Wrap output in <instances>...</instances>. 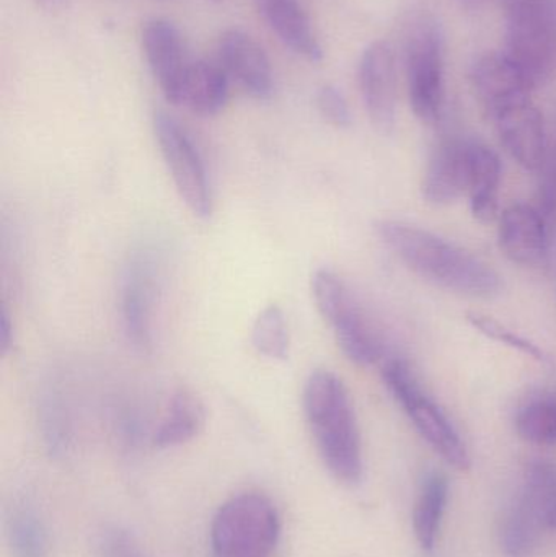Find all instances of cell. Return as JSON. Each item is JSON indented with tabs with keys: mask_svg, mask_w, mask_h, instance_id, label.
<instances>
[{
	"mask_svg": "<svg viewBox=\"0 0 556 557\" xmlns=\"http://www.w3.org/2000/svg\"><path fill=\"white\" fill-rule=\"evenodd\" d=\"M375 234L411 273L437 287L479 298L502 292L503 278L492 264L427 228L381 221L375 224Z\"/></svg>",
	"mask_w": 556,
	"mask_h": 557,
	"instance_id": "obj_1",
	"label": "cell"
},
{
	"mask_svg": "<svg viewBox=\"0 0 556 557\" xmlns=\"http://www.w3.org/2000/svg\"><path fill=\"white\" fill-rule=\"evenodd\" d=\"M302 408L326 470L345 486H358L365 476L361 432L343 380L330 370H313L304 383Z\"/></svg>",
	"mask_w": 556,
	"mask_h": 557,
	"instance_id": "obj_2",
	"label": "cell"
},
{
	"mask_svg": "<svg viewBox=\"0 0 556 557\" xmlns=\"http://www.w3.org/2000/svg\"><path fill=\"white\" fill-rule=\"evenodd\" d=\"M280 535L276 506L263 494H238L212 519V557H271Z\"/></svg>",
	"mask_w": 556,
	"mask_h": 557,
	"instance_id": "obj_3",
	"label": "cell"
},
{
	"mask_svg": "<svg viewBox=\"0 0 556 557\" xmlns=\"http://www.w3.org/2000/svg\"><path fill=\"white\" fill-rule=\"evenodd\" d=\"M382 380L431 448L456 470H469L472 461L462 437L443 408L424 392L408 362L388 360L382 367Z\"/></svg>",
	"mask_w": 556,
	"mask_h": 557,
	"instance_id": "obj_4",
	"label": "cell"
},
{
	"mask_svg": "<svg viewBox=\"0 0 556 557\" xmlns=\"http://www.w3.org/2000/svg\"><path fill=\"white\" fill-rule=\"evenodd\" d=\"M312 297L349 362L371 367L382 359L384 349L378 333L351 288L335 271L322 268L313 273Z\"/></svg>",
	"mask_w": 556,
	"mask_h": 557,
	"instance_id": "obj_5",
	"label": "cell"
},
{
	"mask_svg": "<svg viewBox=\"0 0 556 557\" xmlns=\"http://www.w3.org/2000/svg\"><path fill=\"white\" fill-rule=\"evenodd\" d=\"M408 98L415 116L436 126L444 113V38L441 26L421 16L408 29L405 42Z\"/></svg>",
	"mask_w": 556,
	"mask_h": 557,
	"instance_id": "obj_6",
	"label": "cell"
},
{
	"mask_svg": "<svg viewBox=\"0 0 556 557\" xmlns=\"http://www.w3.org/2000/svg\"><path fill=\"white\" fill-rule=\"evenodd\" d=\"M505 54L521 69L531 87L548 81L556 67V20L547 0H511Z\"/></svg>",
	"mask_w": 556,
	"mask_h": 557,
	"instance_id": "obj_7",
	"label": "cell"
},
{
	"mask_svg": "<svg viewBox=\"0 0 556 557\" xmlns=\"http://www.w3.org/2000/svg\"><path fill=\"white\" fill-rule=\"evenodd\" d=\"M153 134L173 185L186 209L199 221L214 212V195L205 159L188 131L165 111H156Z\"/></svg>",
	"mask_w": 556,
	"mask_h": 557,
	"instance_id": "obj_8",
	"label": "cell"
},
{
	"mask_svg": "<svg viewBox=\"0 0 556 557\" xmlns=\"http://www.w3.org/2000/svg\"><path fill=\"white\" fill-rule=\"evenodd\" d=\"M556 509V463L538 461L526 470L518 496L506 510L499 529L508 557H528Z\"/></svg>",
	"mask_w": 556,
	"mask_h": 557,
	"instance_id": "obj_9",
	"label": "cell"
},
{
	"mask_svg": "<svg viewBox=\"0 0 556 557\" xmlns=\"http://www.w3.org/2000/svg\"><path fill=\"white\" fill-rule=\"evenodd\" d=\"M156 251L143 247L134 250L124 264L120 282V318L127 343L150 352L153 347V314L160 281Z\"/></svg>",
	"mask_w": 556,
	"mask_h": 557,
	"instance_id": "obj_10",
	"label": "cell"
},
{
	"mask_svg": "<svg viewBox=\"0 0 556 557\" xmlns=\"http://www.w3.org/2000/svg\"><path fill=\"white\" fill-rule=\"evenodd\" d=\"M486 114L495 124L499 143L519 166L535 172L544 165L547 131L544 116L532 103L531 95L512 98Z\"/></svg>",
	"mask_w": 556,
	"mask_h": 557,
	"instance_id": "obj_11",
	"label": "cell"
},
{
	"mask_svg": "<svg viewBox=\"0 0 556 557\" xmlns=\"http://www.w3.org/2000/svg\"><path fill=\"white\" fill-rule=\"evenodd\" d=\"M358 84L362 103L372 126L391 134L397 123V62L387 41L371 42L358 65Z\"/></svg>",
	"mask_w": 556,
	"mask_h": 557,
	"instance_id": "obj_12",
	"label": "cell"
},
{
	"mask_svg": "<svg viewBox=\"0 0 556 557\" xmlns=\"http://www.w3.org/2000/svg\"><path fill=\"white\" fill-rule=\"evenodd\" d=\"M218 62L231 81L257 101L274 95V74L264 49L238 28L225 29L218 42Z\"/></svg>",
	"mask_w": 556,
	"mask_h": 557,
	"instance_id": "obj_13",
	"label": "cell"
},
{
	"mask_svg": "<svg viewBox=\"0 0 556 557\" xmlns=\"http://www.w3.org/2000/svg\"><path fill=\"white\" fill-rule=\"evenodd\" d=\"M143 49L163 97L180 107L183 84L191 64L186 58L182 33L169 20H149L143 28Z\"/></svg>",
	"mask_w": 556,
	"mask_h": 557,
	"instance_id": "obj_14",
	"label": "cell"
},
{
	"mask_svg": "<svg viewBox=\"0 0 556 557\" xmlns=\"http://www.w3.org/2000/svg\"><path fill=\"white\" fill-rule=\"evenodd\" d=\"M498 245L505 257L524 268L547 263L548 232L534 206L518 202L499 214Z\"/></svg>",
	"mask_w": 556,
	"mask_h": 557,
	"instance_id": "obj_15",
	"label": "cell"
},
{
	"mask_svg": "<svg viewBox=\"0 0 556 557\" xmlns=\"http://www.w3.org/2000/svg\"><path fill=\"white\" fill-rule=\"evenodd\" d=\"M470 144L472 140H447L434 150L421 182V196L428 205L449 206L467 195Z\"/></svg>",
	"mask_w": 556,
	"mask_h": 557,
	"instance_id": "obj_16",
	"label": "cell"
},
{
	"mask_svg": "<svg viewBox=\"0 0 556 557\" xmlns=\"http://www.w3.org/2000/svg\"><path fill=\"white\" fill-rule=\"evenodd\" d=\"M255 5L280 41L294 54L312 64L323 61L322 42L299 0H255Z\"/></svg>",
	"mask_w": 556,
	"mask_h": 557,
	"instance_id": "obj_17",
	"label": "cell"
},
{
	"mask_svg": "<svg viewBox=\"0 0 556 557\" xmlns=\"http://www.w3.org/2000/svg\"><path fill=\"white\" fill-rule=\"evenodd\" d=\"M470 78H472L477 100L480 101L485 113H490L512 98L531 95L534 90L521 69L505 52L480 58L473 65Z\"/></svg>",
	"mask_w": 556,
	"mask_h": 557,
	"instance_id": "obj_18",
	"label": "cell"
},
{
	"mask_svg": "<svg viewBox=\"0 0 556 557\" xmlns=\"http://www.w3.org/2000/svg\"><path fill=\"white\" fill-rule=\"evenodd\" d=\"M503 165L498 153L485 144H470V211L480 224L498 221Z\"/></svg>",
	"mask_w": 556,
	"mask_h": 557,
	"instance_id": "obj_19",
	"label": "cell"
},
{
	"mask_svg": "<svg viewBox=\"0 0 556 557\" xmlns=\"http://www.w3.org/2000/svg\"><path fill=\"white\" fill-rule=\"evenodd\" d=\"M206 424V408L196 393L178 388L166 403L165 411L152 432L153 447L160 450L182 447L198 437Z\"/></svg>",
	"mask_w": 556,
	"mask_h": 557,
	"instance_id": "obj_20",
	"label": "cell"
},
{
	"mask_svg": "<svg viewBox=\"0 0 556 557\" xmlns=\"http://www.w3.org/2000/svg\"><path fill=\"white\" fill-rule=\"evenodd\" d=\"M228 94L231 77L219 62L195 61L189 64L180 107L199 116H215L227 104Z\"/></svg>",
	"mask_w": 556,
	"mask_h": 557,
	"instance_id": "obj_21",
	"label": "cell"
},
{
	"mask_svg": "<svg viewBox=\"0 0 556 557\" xmlns=\"http://www.w3.org/2000/svg\"><path fill=\"white\" fill-rule=\"evenodd\" d=\"M7 540L13 557H49L45 520L28 497H20L7 513Z\"/></svg>",
	"mask_w": 556,
	"mask_h": 557,
	"instance_id": "obj_22",
	"label": "cell"
},
{
	"mask_svg": "<svg viewBox=\"0 0 556 557\" xmlns=\"http://www.w3.org/2000/svg\"><path fill=\"white\" fill-rule=\"evenodd\" d=\"M449 499V481L446 474L433 471L421 483L413 510V530L424 552H433L440 536L441 523Z\"/></svg>",
	"mask_w": 556,
	"mask_h": 557,
	"instance_id": "obj_23",
	"label": "cell"
},
{
	"mask_svg": "<svg viewBox=\"0 0 556 557\" xmlns=\"http://www.w3.org/2000/svg\"><path fill=\"white\" fill-rule=\"evenodd\" d=\"M515 428L522 441L541 447L556 445V395L529 399L516 412Z\"/></svg>",
	"mask_w": 556,
	"mask_h": 557,
	"instance_id": "obj_24",
	"label": "cell"
},
{
	"mask_svg": "<svg viewBox=\"0 0 556 557\" xmlns=\"http://www.w3.org/2000/svg\"><path fill=\"white\" fill-rule=\"evenodd\" d=\"M251 346L270 360L283 362L289 357V324L280 305L273 304L260 311L251 326Z\"/></svg>",
	"mask_w": 556,
	"mask_h": 557,
	"instance_id": "obj_25",
	"label": "cell"
},
{
	"mask_svg": "<svg viewBox=\"0 0 556 557\" xmlns=\"http://www.w3.org/2000/svg\"><path fill=\"white\" fill-rule=\"evenodd\" d=\"M467 323L479 331L483 336L489 339L496 341V343L503 344V346L509 347V349L518 350V352L524 354L529 359L535 360L541 366H552V357L542 349L539 344L534 341L528 339V337L521 336V334L512 331L511 327L506 324L499 323L489 314L479 313V311H469L466 314Z\"/></svg>",
	"mask_w": 556,
	"mask_h": 557,
	"instance_id": "obj_26",
	"label": "cell"
},
{
	"mask_svg": "<svg viewBox=\"0 0 556 557\" xmlns=\"http://www.w3.org/2000/svg\"><path fill=\"white\" fill-rule=\"evenodd\" d=\"M39 422H41L42 438H45L49 454L54 455V457L64 454L69 447L71 429H69L64 405L54 392L46 393L42 396Z\"/></svg>",
	"mask_w": 556,
	"mask_h": 557,
	"instance_id": "obj_27",
	"label": "cell"
},
{
	"mask_svg": "<svg viewBox=\"0 0 556 557\" xmlns=\"http://www.w3.org/2000/svg\"><path fill=\"white\" fill-rule=\"evenodd\" d=\"M316 101L323 120L329 121L332 126L338 129H348L351 126V110L345 95L338 88L325 85L317 91Z\"/></svg>",
	"mask_w": 556,
	"mask_h": 557,
	"instance_id": "obj_28",
	"label": "cell"
},
{
	"mask_svg": "<svg viewBox=\"0 0 556 557\" xmlns=\"http://www.w3.org/2000/svg\"><path fill=\"white\" fill-rule=\"evenodd\" d=\"M107 557H144L136 543L126 533L114 532L104 542Z\"/></svg>",
	"mask_w": 556,
	"mask_h": 557,
	"instance_id": "obj_29",
	"label": "cell"
},
{
	"mask_svg": "<svg viewBox=\"0 0 556 557\" xmlns=\"http://www.w3.org/2000/svg\"><path fill=\"white\" fill-rule=\"evenodd\" d=\"M13 323L5 307L0 310V356H7L13 347Z\"/></svg>",
	"mask_w": 556,
	"mask_h": 557,
	"instance_id": "obj_30",
	"label": "cell"
},
{
	"mask_svg": "<svg viewBox=\"0 0 556 557\" xmlns=\"http://www.w3.org/2000/svg\"><path fill=\"white\" fill-rule=\"evenodd\" d=\"M35 2L48 12H58L65 5V0H35Z\"/></svg>",
	"mask_w": 556,
	"mask_h": 557,
	"instance_id": "obj_31",
	"label": "cell"
},
{
	"mask_svg": "<svg viewBox=\"0 0 556 557\" xmlns=\"http://www.w3.org/2000/svg\"><path fill=\"white\" fill-rule=\"evenodd\" d=\"M457 2H459L460 5L466 7V9L475 10L479 9L485 0H457Z\"/></svg>",
	"mask_w": 556,
	"mask_h": 557,
	"instance_id": "obj_32",
	"label": "cell"
},
{
	"mask_svg": "<svg viewBox=\"0 0 556 557\" xmlns=\"http://www.w3.org/2000/svg\"><path fill=\"white\" fill-rule=\"evenodd\" d=\"M548 527H551V529L556 530V509H555V512L552 513L551 522H548Z\"/></svg>",
	"mask_w": 556,
	"mask_h": 557,
	"instance_id": "obj_33",
	"label": "cell"
},
{
	"mask_svg": "<svg viewBox=\"0 0 556 557\" xmlns=\"http://www.w3.org/2000/svg\"><path fill=\"white\" fill-rule=\"evenodd\" d=\"M214 2H221V0H214Z\"/></svg>",
	"mask_w": 556,
	"mask_h": 557,
	"instance_id": "obj_34",
	"label": "cell"
}]
</instances>
